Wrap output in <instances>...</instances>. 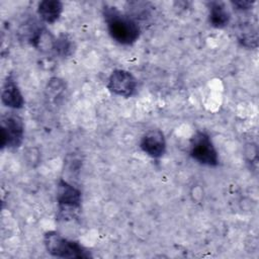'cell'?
Listing matches in <instances>:
<instances>
[{"mask_svg": "<svg viewBox=\"0 0 259 259\" xmlns=\"http://www.w3.org/2000/svg\"><path fill=\"white\" fill-rule=\"evenodd\" d=\"M107 88L117 96L128 98L136 94L138 80L130 71L116 69L108 77Z\"/></svg>", "mask_w": 259, "mask_h": 259, "instance_id": "obj_6", "label": "cell"}, {"mask_svg": "<svg viewBox=\"0 0 259 259\" xmlns=\"http://www.w3.org/2000/svg\"><path fill=\"white\" fill-rule=\"evenodd\" d=\"M74 50V41L73 39L65 33L60 34L56 37L54 53L60 57H69L73 54Z\"/></svg>", "mask_w": 259, "mask_h": 259, "instance_id": "obj_11", "label": "cell"}, {"mask_svg": "<svg viewBox=\"0 0 259 259\" xmlns=\"http://www.w3.org/2000/svg\"><path fill=\"white\" fill-rule=\"evenodd\" d=\"M231 20V14L226 5L222 2L208 3V21L214 28L226 27Z\"/></svg>", "mask_w": 259, "mask_h": 259, "instance_id": "obj_10", "label": "cell"}, {"mask_svg": "<svg viewBox=\"0 0 259 259\" xmlns=\"http://www.w3.org/2000/svg\"><path fill=\"white\" fill-rule=\"evenodd\" d=\"M1 149H17L24 138V123L20 116L7 114L1 121Z\"/></svg>", "mask_w": 259, "mask_h": 259, "instance_id": "obj_4", "label": "cell"}, {"mask_svg": "<svg viewBox=\"0 0 259 259\" xmlns=\"http://www.w3.org/2000/svg\"><path fill=\"white\" fill-rule=\"evenodd\" d=\"M103 17L110 37L119 45L132 46L140 37L141 28L130 14H123L114 6L103 7Z\"/></svg>", "mask_w": 259, "mask_h": 259, "instance_id": "obj_1", "label": "cell"}, {"mask_svg": "<svg viewBox=\"0 0 259 259\" xmlns=\"http://www.w3.org/2000/svg\"><path fill=\"white\" fill-rule=\"evenodd\" d=\"M81 201L82 193L78 188L65 179H60L58 181L57 202L61 213L66 212V214L73 215L80 210Z\"/></svg>", "mask_w": 259, "mask_h": 259, "instance_id": "obj_5", "label": "cell"}, {"mask_svg": "<svg viewBox=\"0 0 259 259\" xmlns=\"http://www.w3.org/2000/svg\"><path fill=\"white\" fill-rule=\"evenodd\" d=\"M44 244L47 252L57 258L86 259L91 257L90 252L81 244L69 240L55 231L45 233Z\"/></svg>", "mask_w": 259, "mask_h": 259, "instance_id": "obj_2", "label": "cell"}, {"mask_svg": "<svg viewBox=\"0 0 259 259\" xmlns=\"http://www.w3.org/2000/svg\"><path fill=\"white\" fill-rule=\"evenodd\" d=\"M189 155L197 163L215 167L219 165V153L210 139V136L205 133L198 131L190 140L189 144Z\"/></svg>", "mask_w": 259, "mask_h": 259, "instance_id": "obj_3", "label": "cell"}, {"mask_svg": "<svg viewBox=\"0 0 259 259\" xmlns=\"http://www.w3.org/2000/svg\"><path fill=\"white\" fill-rule=\"evenodd\" d=\"M166 139L164 133L158 128L148 131L141 139L140 148L149 157L158 159L166 152Z\"/></svg>", "mask_w": 259, "mask_h": 259, "instance_id": "obj_7", "label": "cell"}, {"mask_svg": "<svg viewBox=\"0 0 259 259\" xmlns=\"http://www.w3.org/2000/svg\"><path fill=\"white\" fill-rule=\"evenodd\" d=\"M1 101L4 106L12 109H20L24 106L23 95L12 75L7 76L3 83Z\"/></svg>", "mask_w": 259, "mask_h": 259, "instance_id": "obj_8", "label": "cell"}, {"mask_svg": "<svg viewBox=\"0 0 259 259\" xmlns=\"http://www.w3.org/2000/svg\"><path fill=\"white\" fill-rule=\"evenodd\" d=\"M36 12L41 21L46 23H54L60 18L63 12V3L59 0L40 1L37 5Z\"/></svg>", "mask_w": 259, "mask_h": 259, "instance_id": "obj_9", "label": "cell"}, {"mask_svg": "<svg viewBox=\"0 0 259 259\" xmlns=\"http://www.w3.org/2000/svg\"><path fill=\"white\" fill-rule=\"evenodd\" d=\"M232 5L234 7V9L239 10V11H246L252 8V6L254 5V2H250V1H233Z\"/></svg>", "mask_w": 259, "mask_h": 259, "instance_id": "obj_12", "label": "cell"}]
</instances>
